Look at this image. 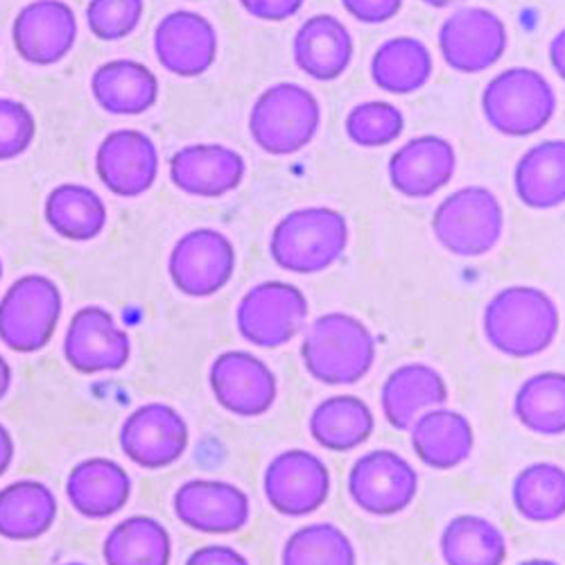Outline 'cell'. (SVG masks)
<instances>
[{"label": "cell", "instance_id": "1", "mask_svg": "<svg viewBox=\"0 0 565 565\" xmlns=\"http://www.w3.org/2000/svg\"><path fill=\"white\" fill-rule=\"evenodd\" d=\"M379 344L369 326L349 312L319 315L303 333L301 362L312 381L326 387H353L371 373Z\"/></svg>", "mask_w": 565, "mask_h": 565}, {"label": "cell", "instance_id": "2", "mask_svg": "<svg viewBox=\"0 0 565 565\" xmlns=\"http://www.w3.org/2000/svg\"><path fill=\"white\" fill-rule=\"evenodd\" d=\"M482 331L502 355L527 360L545 353L561 331L556 301L534 286H509L484 306Z\"/></svg>", "mask_w": 565, "mask_h": 565}, {"label": "cell", "instance_id": "3", "mask_svg": "<svg viewBox=\"0 0 565 565\" xmlns=\"http://www.w3.org/2000/svg\"><path fill=\"white\" fill-rule=\"evenodd\" d=\"M349 220L331 206H303L282 215L269 235L271 260L290 274L331 269L349 247Z\"/></svg>", "mask_w": 565, "mask_h": 565}, {"label": "cell", "instance_id": "4", "mask_svg": "<svg viewBox=\"0 0 565 565\" xmlns=\"http://www.w3.org/2000/svg\"><path fill=\"white\" fill-rule=\"evenodd\" d=\"M321 127V105L315 93L297 82L267 86L249 111L254 143L271 157L306 150Z\"/></svg>", "mask_w": 565, "mask_h": 565}, {"label": "cell", "instance_id": "5", "mask_svg": "<svg viewBox=\"0 0 565 565\" xmlns=\"http://www.w3.org/2000/svg\"><path fill=\"white\" fill-rule=\"evenodd\" d=\"M482 114L498 134L527 138L543 131L554 118L556 90L536 68L513 66L484 86Z\"/></svg>", "mask_w": 565, "mask_h": 565}, {"label": "cell", "instance_id": "6", "mask_svg": "<svg viewBox=\"0 0 565 565\" xmlns=\"http://www.w3.org/2000/svg\"><path fill=\"white\" fill-rule=\"evenodd\" d=\"M433 233L448 254L482 258L502 241L504 209L489 188L463 185L435 209Z\"/></svg>", "mask_w": 565, "mask_h": 565}, {"label": "cell", "instance_id": "7", "mask_svg": "<svg viewBox=\"0 0 565 565\" xmlns=\"http://www.w3.org/2000/svg\"><path fill=\"white\" fill-rule=\"evenodd\" d=\"M62 312L57 282L43 274H25L0 297V342L23 355L43 351L55 338Z\"/></svg>", "mask_w": 565, "mask_h": 565}, {"label": "cell", "instance_id": "8", "mask_svg": "<svg viewBox=\"0 0 565 565\" xmlns=\"http://www.w3.org/2000/svg\"><path fill=\"white\" fill-rule=\"evenodd\" d=\"M308 312V297L295 282L263 280L243 295L235 308V326L247 344L280 349L303 331Z\"/></svg>", "mask_w": 565, "mask_h": 565}, {"label": "cell", "instance_id": "9", "mask_svg": "<svg viewBox=\"0 0 565 565\" xmlns=\"http://www.w3.org/2000/svg\"><path fill=\"white\" fill-rule=\"evenodd\" d=\"M347 489L362 513L392 518L407 511L416 500L418 473L401 452L379 448L353 461Z\"/></svg>", "mask_w": 565, "mask_h": 565}, {"label": "cell", "instance_id": "10", "mask_svg": "<svg viewBox=\"0 0 565 565\" xmlns=\"http://www.w3.org/2000/svg\"><path fill=\"white\" fill-rule=\"evenodd\" d=\"M238 265L235 247L217 228H193L174 243L168 258L172 286L191 299H209L224 290Z\"/></svg>", "mask_w": 565, "mask_h": 565}, {"label": "cell", "instance_id": "11", "mask_svg": "<svg viewBox=\"0 0 565 565\" xmlns=\"http://www.w3.org/2000/svg\"><path fill=\"white\" fill-rule=\"evenodd\" d=\"M333 478L326 461L303 448L282 450L265 468L263 491L267 504L286 518H306L331 495Z\"/></svg>", "mask_w": 565, "mask_h": 565}, {"label": "cell", "instance_id": "12", "mask_svg": "<svg viewBox=\"0 0 565 565\" xmlns=\"http://www.w3.org/2000/svg\"><path fill=\"white\" fill-rule=\"evenodd\" d=\"M507 23L487 8H461L439 28V53L448 68L478 75L493 68L507 53Z\"/></svg>", "mask_w": 565, "mask_h": 565}, {"label": "cell", "instance_id": "13", "mask_svg": "<svg viewBox=\"0 0 565 565\" xmlns=\"http://www.w3.org/2000/svg\"><path fill=\"white\" fill-rule=\"evenodd\" d=\"M209 385L215 403L233 416H265L278 398V381L271 366L241 349L220 353L209 369Z\"/></svg>", "mask_w": 565, "mask_h": 565}, {"label": "cell", "instance_id": "14", "mask_svg": "<svg viewBox=\"0 0 565 565\" xmlns=\"http://www.w3.org/2000/svg\"><path fill=\"white\" fill-rule=\"evenodd\" d=\"M122 455L148 470H159L177 463L191 444V430L168 403H146L136 407L120 426Z\"/></svg>", "mask_w": 565, "mask_h": 565}, {"label": "cell", "instance_id": "15", "mask_svg": "<svg viewBox=\"0 0 565 565\" xmlns=\"http://www.w3.org/2000/svg\"><path fill=\"white\" fill-rule=\"evenodd\" d=\"M64 358L84 375L120 371L131 358V338L107 308L84 306L68 323Z\"/></svg>", "mask_w": 565, "mask_h": 565}, {"label": "cell", "instance_id": "16", "mask_svg": "<svg viewBox=\"0 0 565 565\" xmlns=\"http://www.w3.org/2000/svg\"><path fill=\"white\" fill-rule=\"evenodd\" d=\"M177 521L200 534H235L252 518L249 495L233 482L198 478L183 482L172 498Z\"/></svg>", "mask_w": 565, "mask_h": 565}, {"label": "cell", "instance_id": "17", "mask_svg": "<svg viewBox=\"0 0 565 565\" xmlns=\"http://www.w3.org/2000/svg\"><path fill=\"white\" fill-rule=\"evenodd\" d=\"M96 172L116 198L146 195L159 177L154 140L138 129H116L105 136L96 152Z\"/></svg>", "mask_w": 565, "mask_h": 565}, {"label": "cell", "instance_id": "18", "mask_svg": "<svg viewBox=\"0 0 565 565\" xmlns=\"http://www.w3.org/2000/svg\"><path fill=\"white\" fill-rule=\"evenodd\" d=\"M19 57L32 66H55L66 60L77 41V17L64 0H34L12 23Z\"/></svg>", "mask_w": 565, "mask_h": 565}, {"label": "cell", "instance_id": "19", "mask_svg": "<svg viewBox=\"0 0 565 565\" xmlns=\"http://www.w3.org/2000/svg\"><path fill=\"white\" fill-rule=\"evenodd\" d=\"M457 152L444 136L423 134L405 140L390 157L387 177L394 191L407 200H428L452 181Z\"/></svg>", "mask_w": 565, "mask_h": 565}, {"label": "cell", "instance_id": "20", "mask_svg": "<svg viewBox=\"0 0 565 565\" xmlns=\"http://www.w3.org/2000/svg\"><path fill=\"white\" fill-rule=\"evenodd\" d=\"M168 174L181 193L200 200H220L238 191L247 174L241 152L222 143H193L170 157Z\"/></svg>", "mask_w": 565, "mask_h": 565}, {"label": "cell", "instance_id": "21", "mask_svg": "<svg viewBox=\"0 0 565 565\" xmlns=\"http://www.w3.org/2000/svg\"><path fill=\"white\" fill-rule=\"evenodd\" d=\"M217 30L193 10H177L163 17L154 30V55L163 71L177 77H200L217 60Z\"/></svg>", "mask_w": 565, "mask_h": 565}, {"label": "cell", "instance_id": "22", "mask_svg": "<svg viewBox=\"0 0 565 565\" xmlns=\"http://www.w3.org/2000/svg\"><path fill=\"white\" fill-rule=\"evenodd\" d=\"M450 390L444 375L426 362H405L383 383L381 409L394 430L407 433L428 409L446 405Z\"/></svg>", "mask_w": 565, "mask_h": 565}, {"label": "cell", "instance_id": "23", "mask_svg": "<svg viewBox=\"0 0 565 565\" xmlns=\"http://www.w3.org/2000/svg\"><path fill=\"white\" fill-rule=\"evenodd\" d=\"M353 36L333 14H315L292 39V57L301 73L317 82L340 79L353 62Z\"/></svg>", "mask_w": 565, "mask_h": 565}, {"label": "cell", "instance_id": "24", "mask_svg": "<svg viewBox=\"0 0 565 565\" xmlns=\"http://www.w3.org/2000/svg\"><path fill=\"white\" fill-rule=\"evenodd\" d=\"M66 495L79 515L88 521H105L127 507L131 478L109 457H88L73 466L66 480Z\"/></svg>", "mask_w": 565, "mask_h": 565}, {"label": "cell", "instance_id": "25", "mask_svg": "<svg viewBox=\"0 0 565 565\" xmlns=\"http://www.w3.org/2000/svg\"><path fill=\"white\" fill-rule=\"evenodd\" d=\"M407 433L416 459L435 470L461 466L476 448V430L470 420L446 405L423 412Z\"/></svg>", "mask_w": 565, "mask_h": 565}, {"label": "cell", "instance_id": "26", "mask_svg": "<svg viewBox=\"0 0 565 565\" xmlns=\"http://www.w3.org/2000/svg\"><path fill=\"white\" fill-rule=\"evenodd\" d=\"M90 93L107 114L140 116L157 105L159 79L146 64L111 60L93 73Z\"/></svg>", "mask_w": 565, "mask_h": 565}, {"label": "cell", "instance_id": "27", "mask_svg": "<svg viewBox=\"0 0 565 565\" xmlns=\"http://www.w3.org/2000/svg\"><path fill=\"white\" fill-rule=\"evenodd\" d=\"M373 430V409L364 398L353 394H338L319 401L308 418L312 441L331 452H351L364 446Z\"/></svg>", "mask_w": 565, "mask_h": 565}, {"label": "cell", "instance_id": "28", "mask_svg": "<svg viewBox=\"0 0 565 565\" xmlns=\"http://www.w3.org/2000/svg\"><path fill=\"white\" fill-rule=\"evenodd\" d=\"M515 195L527 209L550 211L565 204V140L532 146L513 170Z\"/></svg>", "mask_w": 565, "mask_h": 565}, {"label": "cell", "instance_id": "29", "mask_svg": "<svg viewBox=\"0 0 565 565\" xmlns=\"http://www.w3.org/2000/svg\"><path fill=\"white\" fill-rule=\"evenodd\" d=\"M53 489L36 480H19L0 489V536L8 541H36L57 521Z\"/></svg>", "mask_w": 565, "mask_h": 565}, {"label": "cell", "instance_id": "30", "mask_svg": "<svg viewBox=\"0 0 565 565\" xmlns=\"http://www.w3.org/2000/svg\"><path fill=\"white\" fill-rule=\"evenodd\" d=\"M373 84L392 96H409L433 79L435 60L416 36H394L375 49L369 66Z\"/></svg>", "mask_w": 565, "mask_h": 565}, {"label": "cell", "instance_id": "31", "mask_svg": "<svg viewBox=\"0 0 565 565\" xmlns=\"http://www.w3.org/2000/svg\"><path fill=\"white\" fill-rule=\"evenodd\" d=\"M43 215L64 241L88 243L105 231L109 213L105 200L82 183H62L45 198Z\"/></svg>", "mask_w": 565, "mask_h": 565}, {"label": "cell", "instance_id": "32", "mask_svg": "<svg viewBox=\"0 0 565 565\" xmlns=\"http://www.w3.org/2000/svg\"><path fill=\"white\" fill-rule=\"evenodd\" d=\"M439 550L446 565H504L509 558L502 530L478 513L450 518L441 532Z\"/></svg>", "mask_w": 565, "mask_h": 565}, {"label": "cell", "instance_id": "33", "mask_svg": "<svg viewBox=\"0 0 565 565\" xmlns=\"http://www.w3.org/2000/svg\"><path fill=\"white\" fill-rule=\"evenodd\" d=\"M107 565H170L172 539L152 515H129L105 539Z\"/></svg>", "mask_w": 565, "mask_h": 565}, {"label": "cell", "instance_id": "34", "mask_svg": "<svg viewBox=\"0 0 565 565\" xmlns=\"http://www.w3.org/2000/svg\"><path fill=\"white\" fill-rule=\"evenodd\" d=\"M513 414L534 435H565V373L541 371L530 375L513 396Z\"/></svg>", "mask_w": 565, "mask_h": 565}, {"label": "cell", "instance_id": "35", "mask_svg": "<svg viewBox=\"0 0 565 565\" xmlns=\"http://www.w3.org/2000/svg\"><path fill=\"white\" fill-rule=\"evenodd\" d=\"M511 500L518 515L530 523H556L565 515V468L534 461L515 476Z\"/></svg>", "mask_w": 565, "mask_h": 565}, {"label": "cell", "instance_id": "36", "mask_svg": "<svg viewBox=\"0 0 565 565\" xmlns=\"http://www.w3.org/2000/svg\"><path fill=\"white\" fill-rule=\"evenodd\" d=\"M280 565H358V552L342 527L310 523L290 534L280 552Z\"/></svg>", "mask_w": 565, "mask_h": 565}, {"label": "cell", "instance_id": "37", "mask_svg": "<svg viewBox=\"0 0 565 565\" xmlns=\"http://www.w3.org/2000/svg\"><path fill=\"white\" fill-rule=\"evenodd\" d=\"M344 131L358 148H387L403 136L405 116L387 100H366L351 107L344 120Z\"/></svg>", "mask_w": 565, "mask_h": 565}, {"label": "cell", "instance_id": "38", "mask_svg": "<svg viewBox=\"0 0 565 565\" xmlns=\"http://www.w3.org/2000/svg\"><path fill=\"white\" fill-rule=\"evenodd\" d=\"M143 12V0H90L86 6V23L96 39L120 41L140 25Z\"/></svg>", "mask_w": 565, "mask_h": 565}, {"label": "cell", "instance_id": "39", "mask_svg": "<svg viewBox=\"0 0 565 565\" xmlns=\"http://www.w3.org/2000/svg\"><path fill=\"white\" fill-rule=\"evenodd\" d=\"M36 138V118L19 100L0 98V161L23 157Z\"/></svg>", "mask_w": 565, "mask_h": 565}, {"label": "cell", "instance_id": "40", "mask_svg": "<svg viewBox=\"0 0 565 565\" xmlns=\"http://www.w3.org/2000/svg\"><path fill=\"white\" fill-rule=\"evenodd\" d=\"M405 0H342L349 17L366 25H381L398 17Z\"/></svg>", "mask_w": 565, "mask_h": 565}, {"label": "cell", "instance_id": "41", "mask_svg": "<svg viewBox=\"0 0 565 565\" xmlns=\"http://www.w3.org/2000/svg\"><path fill=\"white\" fill-rule=\"evenodd\" d=\"M241 6L249 17L258 21L280 23L297 17L303 10L306 0H241Z\"/></svg>", "mask_w": 565, "mask_h": 565}, {"label": "cell", "instance_id": "42", "mask_svg": "<svg viewBox=\"0 0 565 565\" xmlns=\"http://www.w3.org/2000/svg\"><path fill=\"white\" fill-rule=\"evenodd\" d=\"M185 565H252L249 558L231 545H204L185 558Z\"/></svg>", "mask_w": 565, "mask_h": 565}, {"label": "cell", "instance_id": "43", "mask_svg": "<svg viewBox=\"0 0 565 565\" xmlns=\"http://www.w3.org/2000/svg\"><path fill=\"white\" fill-rule=\"evenodd\" d=\"M550 64L554 73L565 82V28L558 30L550 41Z\"/></svg>", "mask_w": 565, "mask_h": 565}, {"label": "cell", "instance_id": "44", "mask_svg": "<svg viewBox=\"0 0 565 565\" xmlns=\"http://www.w3.org/2000/svg\"><path fill=\"white\" fill-rule=\"evenodd\" d=\"M14 452H17V446H14V437L12 433L0 423V478H3L12 461H14Z\"/></svg>", "mask_w": 565, "mask_h": 565}, {"label": "cell", "instance_id": "45", "mask_svg": "<svg viewBox=\"0 0 565 565\" xmlns=\"http://www.w3.org/2000/svg\"><path fill=\"white\" fill-rule=\"evenodd\" d=\"M10 387H12V366L6 360V355L0 353V401L8 396Z\"/></svg>", "mask_w": 565, "mask_h": 565}, {"label": "cell", "instance_id": "46", "mask_svg": "<svg viewBox=\"0 0 565 565\" xmlns=\"http://www.w3.org/2000/svg\"><path fill=\"white\" fill-rule=\"evenodd\" d=\"M420 3H426V6L435 8V10H446V8L463 3V0H420Z\"/></svg>", "mask_w": 565, "mask_h": 565}, {"label": "cell", "instance_id": "47", "mask_svg": "<svg viewBox=\"0 0 565 565\" xmlns=\"http://www.w3.org/2000/svg\"><path fill=\"white\" fill-rule=\"evenodd\" d=\"M518 565H561V563H556L552 558H527V561L518 563Z\"/></svg>", "mask_w": 565, "mask_h": 565}, {"label": "cell", "instance_id": "48", "mask_svg": "<svg viewBox=\"0 0 565 565\" xmlns=\"http://www.w3.org/2000/svg\"><path fill=\"white\" fill-rule=\"evenodd\" d=\"M0 280H3V258H0Z\"/></svg>", "mask_w": 565, "mask_h": 565}, {"label": "cell", "instance_id": "49", "mask_svg": "<svg viewBox=\"0 0 565 565\" xmlns=\"http://www.w3.org/2000/svg\"><path fill=\"white\" fill-rule=\"evenodd\" d=\"M64 565H86V563H77V561H75V563H64Z\"/></svg>", "mask_w": 565, "mask_h": 565}]
</instances>
